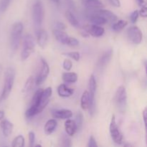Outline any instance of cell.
<instances>
[{
  "mask_svg": "<svg viewBox=\"0 0 147 147\" xmlns=\"http://www.w3.org/2000/svg\"><path fill=\"white\" fill-rule=\"evenodd\" d=\"M15 78V72L12 67H8L6 70L5 78H4V84L3 87L2 92L0 96V102H2L8 98L12 90L13 85Z\"/></svg>",
  "mask_w": 147,
  "mask_h": 147,
  "instance_id": "6da1fadb",
  "label": "cell"
},
{
  "mask_svg": "<svg viewBox=\"0 0 147 147\" xmlns=\"http://www.w3.org/2000/svg\"><path fill=\"white\" fill-rule=\"evenodd\" d=\"M44 19V7L42 0H34L32 5V21L36 32L41 29Z\"/></svg>",
  "mask_w": 147,
  "mask_h": 147,
  "instance_id": "7a4b0ae2",
  "label": "cell"
},
{
  "mask_svg": "<svg viewBox=\"0 0 147 147\" xmlns=\"http://www.w3.org/2000/svg\"><path fill=\"white\" fill-rule=\"evenodd\" d=\"M24 30V25L21 22H17L11 27L10 45L12 50H17L20 44L21 35Z\"/></svg>",
  "mask_w": 147,
  "mask_h": 147,
  "instance_id": "3957f363",
  "label": "cell"
},
{
  "mask_svg": "<svg viewBox=\"0 0 147 147\" xmlns=\"http://www.w3.org/2000/svg\"><path fill=\"white\" fill-rule=\"evenodd\" d=\"M115 103L119 111L124 112L127 106V93L124 86H120L118 88L115 94Z\"/></svg>",
  "mask_w": 147,
  "mask_h": 147,
  "instance_id": "277c9868",
  "label": "cell"
},
{
  "mask_svg": "<svg viewBox=\"0 0 147 147\" xmlns=\"http://www.w3.org/2000/svg\"><path fill=\"white\" fill-rule=\"evenodd\" d=\"M34 50V38L31 34H27L24 38L23 48L21 53V59L22 61L27 60Z\"/></svg>",
  "mask_w": 147,
  "mask_h": 147,
  "instance_id": "5b68a950",
  "label": "cell"
},
{
  "mask_svg": "<svg viewBox=\"0 0 147 147\" xmlns=\"http://www.w3.org/2000/svg\"><path fill=\"white\" fill-rule=\"evenodd\" d=\"M89 88V97H90V104H89V113L91 116L95 113V94H96V88H97V83H96V78L93 75H91L89 79L88 83Z\"/></svg>",
  "mask_w": 147,
  "mask_h": 147,
  "instance_id": "8992f818",
  "label": "cell"
},
{
  "mask_svg": "<svg viewBox=\"0 0 147 147\" xmlns=\"http://www.w3.org/2000/svg\"><path fill=\"white\" fill-rule=\"evenodd\" d=\"M109 129H110L111 136L113 142L117 144H121L122 142H123V136H122V134L121 133L120 130H119V128L118 126L117 123H116V116L114 115H113L111 118Z\"/></svg>",
  "mask_w": 147,
  "mask_h": 147,
  "instance_id": "52a82bcc",
  "label": "cell"
},
{
  "mask_svg": "<svg viewBox=\"0 0 147 147\" xmlns=\"http://www.w3.org/2000/svg\"><path fill=\"white\" fill-rule=\"evenodd\" d=\"M127 34V37L131 42L134 44L139 45L142 42V38H143V34H142V31L140 29L136 26H132V27H129L126 31Z\"/></svg>",
  "mask_w": 147,
  "mask_h": 147,
  "instance_id": "ba28073f",
  "label": "cell"
},
{
  "mask_svg": "<svg viewBox=\"0 0 147 147\" xmlns=\"http://www.w3.org/2000/svg\"><path fill=\"white\" fill-rule=\"evenodd\" d=\"M49 73H50V67H49L47 62L44 59H42L40 73H39L38 76H37L35 80L36 85H37V86L41 85L46 80Z\"/></svg>",
  "mask_w": 147,
  "mask_h": 147,
  "instance_id": "9c48e42d",
  "label": "cell"
},
{
  "mask_svg": "<svg viewBox=\"0 0 147 147\" xmlns=\"http://www.w3.org/2000/svg\"><path fill=\"white\" fill-rule=\"evenodd\" d=\"M53 93V89L51 87H48L46 89L43 90L42 93L41 98H40V105L38 107V113H41L45 108L47 106V104L50 102V98Z\"/></svg>",
  "mask_w": 147,
  "mask_h": 147,
  "instance_id": "30bf717a",
  "label": "cell"
},
{
  "mask_svg": "<svg viewBox=\"0 0 147 147\" xmlns=\"http://www.w3.org/2000/svg\"><path fill=\"white\" fill-rule=\"evenodd\" d=\"M85 30L93 37H100L103 35L105 32V30L103 27L99 25L92 24V25H86L85 27Z\"/></svg>",
  "mask_w": 147,
  "mask_h": 147,
  "instance_id": "8fae6325",
  "label": "cell"
},
{
  "mask_svg": "<svg viewBox=\"0 0 147 147\" xmlns=\"http://www.w3.org/2000/svg\"><path fill=\"white\" fill-rule=\"evenodd\" d=\"M112 55H113V50H112L111 49L105 52V53L100 56V57L98 59V68L102 70V69H103L104 67H106V65H107L109 63V62H110L111 59L112 57Z\"/></svg>",
  "mask_w": 147,
  "mask_h": 147,
  "instance_id": "7c38bea8",
  "label": "cell"
},
{
  "mask_svg": "<svg viewBox=\"0 0 147 147\" xmlns=\"http://www.w3.org/2000/svg\"><path fill=\"white\" fill-rule=\"evenodd\" d=\"M94 12L99 14V15L101 16V17H103L107 22H115L118 20L117 16H116L113 12L109 11V10L103 9V8L96 9V10H95Z\"/></svg>",
  "mask_w": 147,
  "mask_h": 147,
  "instance_id": "4fadbf2b",
  "label": "cell"
},
{
  "mask_svg": "<svg viewBox=\"0 0 147 147\" xmlns=\"http://www.w3.org/2000/svg\"><path fill=\"white\" fill-rule=\"evenodd\" d=\"M52 116L54 119H68L73 116L71 111L67 109H61V110H55L52 112Z\"/></svg>",
  "mask_w": 147,
  "mask_h": 147,
  "instance_id": "5bb4252c",
  "label": "cell"
},
{
  "mask_svg": "<svg viewBox=\"0 0 147 147\" xmlns=\"http://www.w3.org/2000/svg\"><path fill=\"white\" fill-rule=\"evenodd\" d=\"M37 44L39 45L40 47L45 48L47 45V41H48V34L47 32L44 30L40 29V30L37 32Z\"/></svg>",
  "mask_w": 147,
  "mask_h": 147,
  "instance_id": "9a60e30c",
  "label": "cell"
},
{
  "mask_svg": "<svg viewBox=\"0 0 147 147\" xmlns=\"http://www.w3.org/2000/svg\"><path fill=\"white\" fill-rule=\"evenodd\" d=\"M0 126H1V129L2 130L3 134L6 137H8L12 133L14 125L9 121L7 120V119L2 120L1 121V123H0Z\"/></svg>",
  "mask_w": 147,
  "mask_h": 147,
  "instance_id": "2e32d148",
  "label": "cell"
},
{
  "mask_svg": "<svg viewBox=\"0 0 147 147\" xmlns=\"http://www.w3.org/2000/svg\"><path fill=\"white\" fill-rule=\"evenodd\" d=\"M81 1L83 5L89 9H96L104 7L103 3L100 0H81Z\"/></svg>",
  "mask_w": 147,
  "mask_h": 147,
  "instance_id": "e0dca14e",
  "label": "cell"
},
{
  "mask_svg": "<svg viewBox=\"0 0 147 147\" xmlns=\"http://www.w3.org/2000/svg\"><path fill=\"white\" fill-rule=\"evenodd\" d=\"M57 93L60 97H70L74 93V90L67 87L65 84H61L57 88Z\"/></svg>",
  "mask_w": 147,
  "mask_h": 147,
  "instance_id": "ac0fdd59",
  "label": "cell"
},
{
  "mask_svg": "<svg viewBox=\"0 0 147 147\" xmlns=\"http://www.w3.org/2000/svg\"><path fill=\"white\" fill-rule=\"evenodd\" d=\"M65 129L66 133L69 136H74V134L77 131V127H76L75 121L67 119V121L65 122Z\"/></svg>",
  "mask_w": 147,
  "mask_h": 147,
  "instance_id": "d6986e66",
  "label": "cell"
},
{
  "mask_svg": "<svg viewBox=\"0 0 147 147\" xmlns=\"http://www.w3.org/2000/svg\"><path fill=\"white\" fill-rule=\"evenodd\" d=\"M88 20H90V22L92 24L99 26L103 25V24H106L108 22L103 17H101V16H100L99 14H96L95 12L89 15Z\"/></svg>",
  "mask_w": 147,
  "mask_h": 147,
  "instance_id": "ffe728a7",
  "label": "cell"
},
{
  "mask_svg": "<svg viewBox=\"0 0 147 147\" xmlns=\"http://www.w3.org/2000/svg\"><path fill=\"white\" fill-rule=\"evenodd\" d=\"M53 34H54L55 37V39L57 41L60 42L62 44L66 45L67 40L69 37L67 33L63 32V30H60L56 29V30H53Z\"/></svg>",
  "mask_w": 147,
  "mask_h": 147,
  "instance_id": "44dd1931",
  "label": "cell"
},
{
  "mask_svg": "<svg viewBox=\"0 0 147 147\" xmlns=\"http://www.w3.org/2000/svg\"><path fill=\"white\" fill-rule=\"evenodd\" d=\"M57 125V121H55V119H50V120L47 121L45 126V133L47 135L51 134L56 129Z\"/></svg>",
  "mask_w": 147,
  "mask_h": 147,
  "instance_id": "7402d4cb",
  "label": "cell"
},
{
  "mask_svg": "<svg viewBox=\"0 0 147 147\" xmlns=\"http://www.w3.org/2000/svg\"><path fill=\"white\" fill-rule=\"evenodd\" d=\"M62 78L67 83H74L78 80V75L76 73H65Z\"/></svg>",
  "mask_w": 147,
  "mask_h": 147,
  "instance_id": "603a6c76",
  "label": "cell"
},
{
  "mask_svg": "<svg viewBox=\"0 0 147 147\" xmlns=\"http://www.w3.org/2000/svg\"><path fill=\"white\" fill-rule=\"evenodd\" d=\"M89 104H90V97H89L88 91H84L82 95L81 100H80V106L82 109L87 110L88 109Z\"/></svg>",
  "mask_w": 147,
  "mask_h": 147,
  "instance_id": "cb8c5ba5",
  "label": "cell"
},
{
  "mask_svg": "<svg viewBox=\"0 0 147 147\" xmlns=\"http://www.w3.org/2000/svg\"><path fill=\"white\" fill-rule=\"evenodd\" d=\"M65 17L67 18V21L70 22V24H71L72 26L75 27H79V22L78 20H77L76 16L73 14V13L70 10H67L65 12Z\"/></svg>",
  "mask_w": 147,
  "mask_h": 147,
  "instance_id": "d4e9b609",
  "label": "cell"
},
{
  "mask_svg": "<svg viewBox=\"0 0 147 147\" xmlns=\"http://www.w3.org/2000/svg\"><path fill=\"white\" fill-rule=\"evenodd\" d=\"M35 83L34 81V79L32 76H30L29 77V78L27 79V81H26L25 85L24 86V88H23V92L25 93H28L31 91L32 89L34 87V83Z\"/></svg>",
  "mask_w": 147,
  "mask_h": 147,
  "instance_id": "484cf974",
  "label": "cell"
},
{
  "mask_svg": "<svg viewBox=\"0 0 147 147\" xmlns=\"http://www.w3.org/2000/svg\"><path fill=\"white\" fill-rule=\"evenodd\" d=\"M127 22L125 21V20H120L119 21H116L114 22V24L112 26V29H113V31L115 32H119L121 30H123L126 25H127Z\"/></svg>",
  "mask_w": 147,
  "mask_h": 147,
  "instance_id": "4316f807",
  "label": "cell"
},
{
  "mask_svg": "<svg viewBox=\"0 0 147 147\" xmlns=\"http://www.w3.org/2000/svg\"><path fill=\"white\" fill-rule=\"evenodd\" d=\"M13 147H22L24 146V138L22 135H19L15 137L11 143Z\"/></svg>",
  "mask_w": 147,
  "mask_h": 147,
  "instance_id": "83f0119b",
  "label": "cell"
},
{
  "mask_svg": "<svg viewBox=\"0 0 147 147\" xmlns=\"http://www.w3.org/2000/svg\"><path fill=\"white\" fill-rule=\"evenodd\" d=\"M75 122H76V127H77V131L80 130V129H82V126H83V113H82L81 112L78 111L77 113H76Z\"/></svg>",
  "mask_w": 147,
  "mask_h": 147,
  "instance_id": "f1b7e54d",
  "label": "cell"
},
{
  "mask_svg": "<svg viewBox=\"0 0 147 147\" xmlns=\"http://www.w3.org/2000/svg\"><path fill=\"white\" fill-rule=\"evenodd\" d=\"M12 0H0V11L4 12L11 4Z\"/></svg>",
  "mask_w": 147,
  "mask_h": 147,
  "instance_id": "f546056e",
  "label": "cell"
},
{
  "mask_svg": "<svg viewBox=\"0 0 147 147\" xmlns=\"http://www.w3.org/2000/svg\"><path fill=\"white\" fill-rule=\"evenodd\" d=\"M63 55L70 57V58H72L73 60H74L75 61H77V62L79 61L80 57V53H79L78 52H69V53H63Z\"/></svg>",
  "mask_w": 147,
  "mask_h": 147,
  "instance_id": "4dcf8cb0",
  "label": "cell"
},
{
  "mask_svg": "<svg viewBox=\"0 0 147 147\" xmlns=\"http://www.w3.org/2000/svg\"><path fill=\"white\" fill-rule=\"evenodd\" d=\"M66 45L70 46V47H77V46L79 45V41L75 37H69L67 40V42H66Z\"/></svg>",
  "mask_w": 147,
  "mask_h": 147,
  "instance_id": "1f68e13d",
  "label": "cell"
},
{
  "mask_svg": "<svg viewBox=\"0 0 147 147\" xmlns=\"http://www.w3.org/2000/svg\"><path fill=\"white\" fill-rule=\"evenodd\" d=\"M72 67H73V63L70 61V60L65 59L64 62H63V68L65 70H67V71H69V70H71Z\"/></svg>",
  "mask_w": 147,
  "mask_h": 147,
  "instance_id": "d6a6232c",
  "label": "cell"
},
{
  "mask_svg": "<svg viewBox=\"0 0 147 147\" xmlns=\"http://www.w3.org/2000/svg\"><path fill=\"white\" fill-rule=\"evenodd\" d=\"M139 11H137V10H135V11H134L130 15V20H131V22L136 23V22H137L138 18H139Z\"/></svg>",
  "mask_w": 147,
  "mask_h": 147,
  "instance_id": "836d02e7",
  "label": "cell"
},
{
  "mask_svg": "<svg viewBox=\"0 0 147 147\" xmlns=\"http://www.w3.org/2000/svg\"><path fill=\"white\" fill-rule=\"evenodd\" d=\"M29 142H30V146H33L35 142V134L33 131L29 132Z\"/></svg>",
  "mask_w": 147,
  "mask_h": 147,
  "instance_id": "e575fe53",
  "label": "cell"
},
{
  "mask_svg": "<svg viewBox=\"0 0 147 147\" xmlns=\"http://www.w3.org/2000/svg\"><path fill=\"white\" fill-rule=\"evenodd\" d=\"M55 25V27L57 30H65L66 29L65 24L63 22H56Z\"/></svg>",
  "mask_w": 147,
  "mask_h": 147,
  "instance_id": "d590c367",
  "label": "cell"
},
{
  "mask_svg": "<svg viewBox=\"0 0 147 147\" xmlns=\"http://www.w3.org/2000/svg\"><path fill=\"white\" fill-rule=\"evenodd\" d=\"M88 146L89 147H97L98 144L97 142H96V139L93 138V136H91L89 139V142H88Z\"/></svg>",
  "mask_w": 147,
  "mask_h": 147,
  "instance_id": "8d00e7d4",
  "label": "cell"
},
{
  "mask_svg": "<svg viewBox=\"0 0 147 147\" xmlns=\"http://www.w3.org/2000/svg\"><path fill=\"white\" fill-rule=\"evenodd\" d=\"M62 146H71V141L68 138H64L63 139V143H62Z\"/></svg>",
  "mask_w": 147,
  "mask_h": 147,
  "instance_id": "74e56055",
  "label": "cell"
},
{
  "mask_svg": "<svg viewBox=\"0 0 147 147\" xmlns=\"http://www.w3.org/2000/svg\"><path fill=\"white\" fill-rule=\"evenodd\" d=\"M109 2L111 4L112 6L115 7H121V1L120 0H108Z\"/></svg>",
  "mask_w": 147,
  "mask_h": 147,
  "instance_id": "f35d334b",
  "label": "cell"
},
{
  "mask_svg": "<svg viewBox=\"0 0 147 147\" xmlns=\"http://www.w3.org/2000/svg\"><path fill=\"white\" fill-rule=\"evenodd\" d=\"M139 15L142 16V17H146L147 16V10H146V6H144L142 7L140 11H139Z\"/></svg>",
  "mask_w": 147,
  "mask_h": 147,
  "instance_id": "ab89813d",
  "label": "cell"
},
{
  "mask_svg": "<svg viewBox=\"0 0 147 147\" xmlns=\"http://www.w3.org/2000/svg\"><path fill=\"white\" fill-rule=\"evenodd\" d=\"M66 1H67V5L69 6V7H70V9H76V7H75V4L74 2H73V0H66Z\"/></svg>",
  "mask_w": 147,
  "mask_h": 147,
  "instance_id": "60d3db41",
  "label": "cell"
},
{
  "mask_svg": "<svg viewBox=\"0 0 147 147\" xmlns=\"http://www.w3.org/2000/svg\"><path fill=\"white\" fill-rule=\"evenodd\" d=\"M136 1L141 7L146 6V0H136Z\"/></svg>",
  "mask_w": 147,
  "mask_h": 147,
  "instance_id": "b9f144b4",
  "label": "cell"
},
{
  "mask_svg": "<svg viewBox=\"0 0 147 147\" xmlns=\"http://www.w3.org/2000/svg\"><path fill=\"white\" fill-rule=\"evenodd\" d=\"M143 119L144 122L146 124V109H145L143 111Z\"/></svg>",
  "mask_w": 147,
  "mask_h": 147,
  "instance_id": "7bdbcfd3",
  "label": "cell"
},
{
  "mask_svg": "<svg viewBox=\"0 0 147 147\" xmlns=\"http://www.w3.org/2000/svg\"><path fill=\"white\" fill-rule=\"evenodd\" d=\"M4 117V112L3 111H0V121L2 120Z\"/></svg>",
  "mask_w": 147,
  "mask_h": 147,
  "instance_id": "ee69618b",
  "label": "cell"
},
{
  "mask_svg": "<svg viewBox=\"0 0 147 147\" xmlns=\"http://www.w3.org/2000/svg\"><path fill=\"white\" fill-rule=\"evenodd\" d=\"M51 1H53V2H54L55 4H59L60 2V0H51Z\"/></svg>",
  "mask_w": 147,
  "mask_h": 147,
  "instance_id": "f6af8a7d",
  "label": "cell"
}]
</instances>
